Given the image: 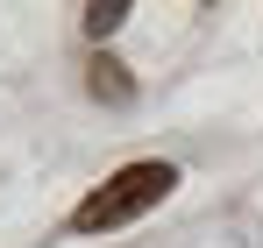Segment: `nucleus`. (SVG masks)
Instances as JSON below:
<instances>
[{
    "instance_id": "1",
    "label": "nucleus",
    "mask_w": 263,
    "mask_h": 248,
    "mask_svg": "<svg viewBox=\"0 0 263 248\" xmlns=\"http://www.w3.org/2000/svg\"><path fill=\"white\" fill-rule=\"evenodd\" d=\"M171 192H178V170H171V163H121L92 199H79L71 227H79V234H114V227L142 220L149 206H164Z\"/></svg>"
},
{
    "instance_id": "2",
    "label": "nucleus",
    "mask_w": 263,
    "mask_h": 248,
    "mask_svg": "<svg viewBox=\"0 0 263 248\" xmlns=\"http://www.w3.org/2000/svg\"><path fill=\"white\" fill-rule=\"evenodd\" d=\"M92 99H107V107H128L135 99V78H128V64L121 57H92Z\"/></svg>"
},
{
    "instance_id": "3",
    "label": "nucleus",
    "mask_w": 263,
    "mask_h": 248,
    "mask_svg": "<svg viewBox=\"0 0 263 248\" xmlns=\"http://www.w3.org/2000/svg\"><path fill=\"white\" fill-rule=\"evenodd\" d=\"M128 14H135L128 0H92V7H86V36H92V43H107L121 22H128Z\"/></svg>"
}]
</instances>
